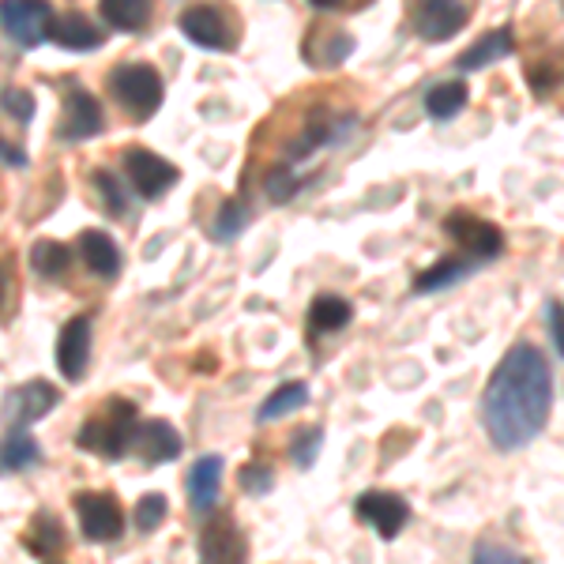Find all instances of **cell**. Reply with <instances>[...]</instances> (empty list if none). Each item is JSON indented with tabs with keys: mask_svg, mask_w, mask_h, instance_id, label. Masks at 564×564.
Listing matches in <instances>:
<instances>
[{
	"mask_svg": "<svg viewBox=\"0 0 564 564\" xmlns=\"http://www.w3.org/2000/svg\"><path fill=\"white\" fill-rule=\"evenodd\" d=\"M553 369L534 343H516L481 391V425L497 452H520L550 425Z\"/></svg>",
	"mask_w": 564,
	"mask_h": 564,
	"instance_id": "obj_1",
	"label": "cell"
},
{
	"mask_svg": "<svg viewBox=\"0 0 564 564\" xmlns=\"http://www.w3.org/2000/svg\"><path fill=\"white\" fill-rule=\"evenodd\" d=\"M106 411H109L106 417L87 422L84 430H79L76 444L84 452H98V456H106V459H121L124 452L132 448L140 414H135V403H129V399H109Z\"/></svg>",
	"mask_w": 564,
	"mask_h": 564,
	"instance_id": "obj_2",
	"label": "cell"
},
{
	"mask_svg": "<svg viewBox=\"0 0 564 564\" xmlns=\"http://www.w3.org/2000/svg\"><path fill=\"white\" fill-rule=\"evenodd\" d=\"M109 90L135 121H148L162 106V76L151 65H121L109 76Z\"/></svg>",
	"mask_w": 564,
	"mask_h": 564,
	"instance_id": "obj_3",
	"label": "cell"
},
{
	"mask_svg": "<svg viewBox=\"0 0 564 564\" xmlns=\"http://www.w3.org/2000/svg\"><path fill=\"white\" fill-rule=\"evenodd\" d=\"M444 234H448L463 249V257H470V260L489 263L505 252V234H500V226L470 212H452L444 218Z\"/></svg>",
	"mask_w": 564,
	"mask_h": 564,
	"instance_id": "obj_4",
	"label": "cell"
},
{
	"mask_svg": "<svg viewBox=\"0 0 564 564\" xmlns=\"http://www.w3.org/2000/svg\"><path fill=\"white\" fill-rule=\"evenodd\" d=\"M50 23H53V8L45 0H4L0 4V26L23 50H34V45L50 39Z\"/></svg>",
	"mask_w": 564,
	"mask_h": 564,
	"instance_id": "obj_5",
	"label": "cell"
},
{
	"mask_svg": "<svg viewBox=\"0 0 564 564\" xmlns=\"http://www.w3.org/2000/svg\"><path fill=\"white\" fill-rule=\"evenodd\" d=\"M411 20L422 42H448L467 26V8L463 0H414Z\"/></svg>",
	"mask_w": 564,
	"mask_h": 564,
	"instance_id": "obj_6",
	"label": "cell"
},
{
	"mask_svg": "<svg viewBox=\"0 0 564 564\" xmlns=\"http://www.w3.org/2000/svg\"><path fill=\"white\" fill-rule=\"evenodd\" d=\"M354 512H358L361 523H369L372 531L380 534V539H395L399 531L406 527L411 520V508H406V500L399 494H380V489H369V494H361L354 500Z\"/></svg>",
	"mask_w": 564,
	"mask_h": 564,
	"instance_id": "obj_7",
	"label": "cell"
},
{
	"mask_svg": "<svg viewBox=\"0 0 564 564\" xmlns=\"http://www.w3.org/2000/svg\"><path fill=\"white\" fill-rule=\"evenodd\" d=\"M53 403H57V391L45 384V380H31V384L8 391L0 417H4L8 430H26V425H34L39 417L50 414Z\"/></svg>",
	"mask_w": 564,
	"mask_h": 564,
	"instance_id": "obj_8",
	"label": "cell"
},
{
	"mask_svg": "<svg viewBox=\"0 0 564 564\" xmlns=\"http://www.w3.org/2000/svg\"><path fill=\"white\" fill-rule=\"evenodd\" d=\"M124 174H129L135 193H140L143 199H154V196L166 193V188L177 185V166H174V162H166L162 154L143 151V148H132L129 154H124Z\"/></svg>",
	"mask_w": 564,
	"mask_h": 564,
	"instance_id": "obj_9",
	"label": "cell"
},
{
	"mask_svg": "<svg viewBox=\"0 0 564 564\" xmlns=\"http://www.w3.org/2000/svg\"><path fill=\"white\" fill-rule=\"evenodd\" d=\"M79 527L90 542H113L124 531V512L109 494H79L76 497Z\"/></svg>",
	"mask_w": 564,
	"mask_h": 564,
	"instance_id": "obj_10",
	"label": "cell"
},
{
	"mask_svg": "<svg viewBox=\"0 0 564 564\" xmlns=\"http://www.w3.org/2000/svg\"><path fill=\"white\" fill-rule=\"evenodd\" d=\"M177 23H181V31H185V39L204 45V50H230V42H234L230 23H226L223 8H215V4H193Z\"/></svg>",
	"mask_w": 564,
	"mask_h": 564,
	"instance_id": "obj_11",
	"label": "cell"
},
{
	"mask_svg": "<svg viewBox=\"0 0 564 564\" xmlns=\"http://www.w3.org/2000/svg\"><path fill=\"white\" fill-rule=\"evenodd\" d=\"M102 132V106L90 90H68L65 117H61V140L79 143Z\"/></svg>",
	"mask_w": 564,
	"mask_h": 564,
	"instance_id": "obj_12",
	"label": "cell"
},
{
	"mask_svg": "<svg viewBox=\"0 0 564 564\" xmlns=\"http://www.w3.org/2000/svg\"><path fill=\"white\" fill-rule=\"evenodd\" d=\"M90 358V316H72L57 339V369L65 380H79Z\"/></svg>",
	"mask_w": 564,
	"mask_h": 564,
	"instance_id": "obj_13",
	"label": "cell"
},
{
	"mask_svg": "<svg viewBox=\"0 0 564 564\" xmlns=\"http://www.w3.org/2000/svg\"><path fill=\"white\" fill-rule=\"evenodd\" d=\"M181 433L170 422H148V425H135L132 436V448L140 452L143 463H170L181 456Z\"/></svg>",
	"mask_w": 564,
	"mask_h": 564,
	"instance_id": "obj_14",
	"label": "cell"
},
{
	"mask_svg": "<svg viewBox=\"0 0 564 564\" xmlns=\"http://www.w3.org/2000/svg\"><path fill=\"white\" fill-rule=\"evenodd\" d=\"M50 39L61 45V50H72V53H87V50H98L106 42V34L98 31L87 15L79 12H65V15H53L50 23Z\"/></svg>",
	"mask_w": 564,
	"mask_h": 564,
	"instance_id": "obj_15",
	"label": "cell"
},
{
	"mask_svg": "<svg viewBox=\"0 0 564 564\" xmlns=\"http://www.w3.org/2000/svg\"><path fill=\"white\" fill-rule=\"evenodd\" d=\"M223 489V456H199L188 470V500L196 512H212Z\"/></svg>",
	"mask_w": 564,
	"mask_h": 564,
	"instance_id": "obj_16",
	"label": "cell"
},
{
	"mask_svg": "<svg viewBox=\"0 0 564 564\" xmlns=\"http://www.w3.org/2000/svg\"><path fill=\"white\" fill-rule=\"evenodd\" d=\"M199 557L204 561H218V564H230L245 557V539L241 531L230 520H215L207 523V531L199 534Z\"/></svg>",
	"mask_w": 564,
	"mask_h": 564,
	"instance_id": "obj_17",
	"label": "cell"
},
{
	"mask_svg": "<svg viewBox=\"0 0 564 564\" xmlns=\"http://www.w3.org/2000/svg\"><path fill=\"white\" fill-rule=\"evenodd\" d=\"M481 268V260H470V257H444L436 260L430 271H422V275L414 279V294H436V290H448L463 282L467 275H475Z\"/></svg>",
	"mask_w": 564,
	"mask_h": 564,
	"instance_id": "obj_18",
	"label": "cell"
},
{
	"mask_svg": "<svg viewBox=\"0 0 564 564\" xmlns=\"http://www.w3.org/2000/svg\"><path fill=\"white\" fill-rule=\"evenodd\" d=\"M79 257H84L90 275H102V279H113L121 271V252L109 234L102 230H84L79 234Z\"/></svg>",
	"mask_w": 564,
	"mask_h": 564,
	"instance_id": "obj_19",
	"label": "cell"
},
{
	"mask_svg": "<svg viewBox=\"0 0 564 564\" xmlns=\"http://www.w3.org/2000/svg\"><path fill=\"white\" fill-rule=\"evenodd\" d=\"M512 50H516V34L508 31V26H500V31L481 34V39H478L475 45H470V50H463V53H459V68H463V72L489 68L494 61H505Z\"/></svg>",
	"mask_w": 564,
	"mask_h": 564,
	"instance_id": "obj_20",
	"label": "cell"
},
{
	"mask_svg": "<svg viewBox=\"0 0 564 564\" xmlns=\"http://www.w3.org/2000/svg\"><path fill=\"white\" fill-rule=\"evenodd\" d=\"M23 545L42 561L57 557V553H65V527H61V520H53V516H45V512L34 516V523L26 527V534H23Z\"/></svg>",
	"mask_w": 564,
	"mask_h": 564,
	"instance_id": "obj_21",
	"label": "cell"
},
{
	"mask_svg": "<svg viewBox=\"0 0 564 564\" xmlns=\"http://www.w3.org/2000/svg\"><path fill=\"white\" fill-rule=\"evenodd\" d=\"M350 321H354V308H350L347 297L324 294L308 305V327H313L316 335H335V332H343Z\"/></svg>",
	"mask_w": 564,
	"mask_h": 564,
	"instance_id": "obj_22",
	"label": "cell"
},
{
	"mask_svg": "<svg viewBox=\"0 0 564 564\" xmlns=\"http://www.w3.org/2000/svg\"><path fill=\"white\" fill-rule=\"evenodd\" d=\"M98 12H102V20H109V26L135 34L151 20V0H98Z\"/></svg>",
	"mask_w": 564,
	"mask_h": 564,
	"instance_id": "obj_23",
	"label": "cell"
},
{
	"mask_svg": "<svg viewBox=\"0 0 564 564\" xmlns=\"http://www.w3.org/2000/svg\"><path fill=\"white\" fill-rule=\"evenodd\" d=\"M42 459V448L31 433L23 430H12V436L0 441V475H15L23 467H34Z\"/></svg>",
	"mask_w": 564,
	"mask_h": 564,
	"instance_id": "obj_24",
	"label": "cell"
},
{
	"mask_svg": "<svg viewBox=\"0 0 564 564\" xmlns=\"http://www.w3.org/2000/svg\"><path fill=\"white\" fill-rule=\"evenodd\" d=\"M467 98L470 90L463 79H448V84H436L430 95H425V113L433 117V121H452L456 113L467 109Z\"/></svg>",
	"mask_w": 564,
	"mask_h": 564,
	"instance_id": "obj_25",
	"label": "cell"
},
{
	"mask_svg": "<svg viewBox=\"0 0 564 564\" xmlns=\"http://www.w3.org/2000/svg\"><path fill=\"white\" fill-rule=\"evenodd\" d=\"M305 403H308V388L302 384V380H290V384L275 388L268 399H263V406L257 411V422H279V417L302 411Z\"/></svg>",
	"mask_w": 564,
	"mask_h": 564,
	"instance_id": "obj_26",
	"label": "cell"
},
{
	"mask_svg": "<svg viewBox=\"0 0 564 564\" xmlns=\"http://www.w3.org/2000/svg\"><path fill=\"white\" fill-rule=\"evenodd\" d=\"M31 268L45 279H61L72 268V252L61 241H34L31 245Z\"/></svg>",
	"mask_w": 564,
	"mask_h": 564,
	"instance_id": "obj_27",
	"label": "cell"
},
{
	"mask_svg": "<svg viewBox=\"0 0 564 564\" xmlns=\"http://www.w3.org/2000/svg\"><path fill=\"white\" fill-rule=\"evenodd\" d=\"M249 204L245 199H226L223 204V212H218L215 218V226H212V238L215 241H234L241 234V226L249 223Z\"/></svg>",
	"mask_w": 564,
	"mask_h": 564,
	"instance_id": "obj_28",
	"label": "cell"
},
{
	"mask_svg": "<svg viewBox=\"0 0 564 564\" xmlns=\"http://www.w3.org/2000/svg\"><path fill=\"white\" fill-rule=\"evenodd\" d=\"M324 448V430L321 425H308V430H297L294 433V444H290V459L297 463V467H313L316 456H321Z\"/></svg>",
	"mask_w": 564,
	"mask_h": 564,
	"instance_id": "obj_29",
	"label": "cell"
},
{
	"mask_svg": "<svg viewBox=\"0 0 564 564\" xmlns=\"http://www.w3.org/2000/svg\"><path fill=\"white\" fill-rule=\"evenodd\" d=\"M95 188L102 193L109 215H129V193H124L121 181L109 174V170H98V174H95Z\"/></svg>",
	"mask_w": 564,
	"mask_h": 564,
	"instance_id": "obj_30",
	"label": "cell"
},
{
	"mask_svg": "<svg viewBox=\"0 0 564 564\" xmlns=\"http://www.w3.org/2000/svg\"><path fill=\"white\" fill-rule=\"evenodd\" d=\"M527 79H531V90L539 98L553 95L561 84H564V65H553V61H542V65H531L527 68Z\"/></svg>",
	"mask_w": 564,
	"mask_h": 564,
	"instance_id": "obj_31",
	"label": "cell"
},
{
	"mask_svg": "<svg viewBox=\"0 0 564 564\" xmlns=\"http://www.w3.org/2000/svg\"><path fill=\"white\" fill-rule=\"evenodd\" d=\"M162 520H166V497L148 494L135 500V527H140V531H154Z\"/></svg>",
	"mask_w": 564,
	"mask_h": 564,
	"instance_id": "obj_32",
	"label": "cell"
},
{
	"mask_svg": "<svg viewBox=\"0 0 564 564\" xmlns=\"http://www.w3.org/2000/svg\"><path fill=\"white\" fill-rule=\"evenodd\" d=\"M263 188H268L271 204H286L297 188V177L290 174L286 166H275V170H268V177H263Z\"/></svg>",
	"mask_w": 564,
	"mask_h": 564,
	"instance_id": "obj_33",
	"label": "cell"
},
{
	"mask_svg": "<svg viewBox=\"0 0 564 564\" xmlns=\"http://www.w3.org/2000/svg\"><path fill=\"white\" fill-rule=\"evenodd\" d=\"M275 486V475H271V467H263V463H249V467H241V489L252 497L268 494V489Z\"/></svg>",
	"mask_w": 564,
	"mask_h": 564,
	"instance_id": "obj_34",
	"label": "cell"
},
{
	"mask_svg": "<svg viewBox=\"0 0 564 564\" xmlns=\"http://www.w3.org/2000/svg\"><path fill=\"white\" fill-rule=\"evenodd\" d=\"M0 106L8 109V113L15 117V121H31L34 117V98H31V90H20V87H8L4 95H0Z\"/></svg>",
	"mask_w": 564,
	"mask_h": 564,
	"instance_id": "obj_35",
	"label": "cell"
},
{
	"mask_svg": "<svg viewBox=\"0 0 564 564\" xmlns=\"http://www.w3.org/2000/svg\"><path fill=\"white\" fill-rule=\"evenodd\" d=\"M475 561H497V564H505V561H516L520 564L523 557L516 550H508V545H497V542H478L475 545Z\"/></svg>",
	"mask_w": 564,
	"mask_h": 564,
	"instance_id": "obj_36",
	"label": "cell"
},
{
	"mask_svg": "<svg viewBox=\"0 0 564 564\" xmlns=\"http://www.w3.org/2000/svg\"><path fill=\"white\" fill-rule=\"evenodd\" d=\"M545 316H550V335H553V347H557V354L564 358V305L561 302H550L545 305Z\"/></svg>",
	"mask_w": 564,
	"mask_h": 564,
	"instance_id": "obj_37",
	"label": "cell"
},
{
	"mask_svg": "<svg viewBox=\"0 0 564 564\" xmlns=\"http://www.w3.org/2000/svg\"><path fill=\"white\" fill-rule=\"evenodd\" d=\"M0 159H4V162H12V166H23V154L15 151V148H8L4 140H0Z\"/></svg>",
	"mask_w": 564,
	"mask_h": 564,
	"instance_id": "obj_38",
	"label": "cell"
},
{
	"mask_svg": "<svg viewBox=\"0 0 564 564\" xmlns=\"http://www.w3.org/2000/svg\"><path fill=\"white\" fill-rule=\"evenodd\" d=\"M308 4H313V8H339L343 0H308Z\"/></svg>",
	"mask_w": 564,
	"mask_h": 564,
	"instance_id": "obj_39",
	"label": "cell"
},
{
	"mask_svg": "<svg viewBox=\"0 0 564 564\" xmlns=\"http://www.w3.org/2000/svg\"><path fill=\"white\" fill-rule=\"evenodd\" d=\"M0 290H4V282H0Z\"/></svg>",
	"mask_w": 564,
	"mask_h": 564,
	"instance_id": "obj_40",
	"label": "cell"
},
{
	"mask_svg": "<svg viewBox=\"0 0 564 564\" xmlns=\"http://www.w3.org/2000/svg\"><path fill=\"white\" fill-rule=\"evenodd\" d=\"M561 8H564V0H561Z\"/></svg>",
	"mask_w": 564,
	"mask_h": 564,
	"instance_id": "obj_41",
	"label": "cell"
}]
</instances>
